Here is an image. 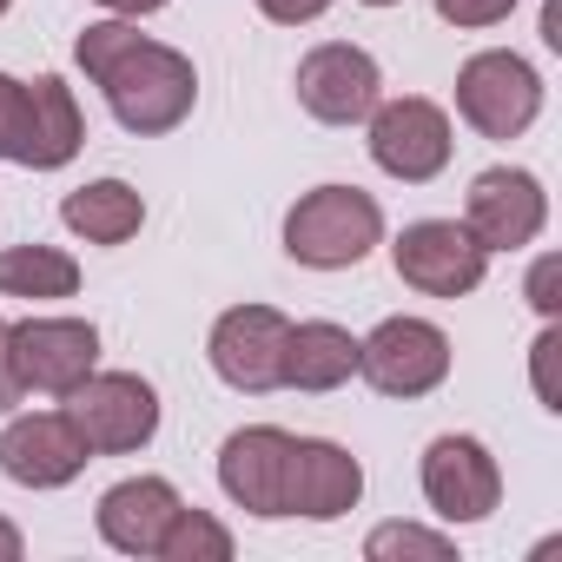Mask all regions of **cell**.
<instances>
[{"label": "cell", "instance_id": "1", "mask_svg": "<svg viewBox=\"0 0 562 562\" xmlns=\"http://www.w3.org/2000/svg\"><path fill=\"white\" fill-rule=\"evenodd\" d=\"M74 60H80L87 80L106 93L113 120H120L126 133H139V139L172 133V126L192 113V100H199L192 60L172 54V47H159V41H146V34L126 27V21H93V27L80 34Z\"/></svg>", "mask_w": 562, "mask_h": 562}, {"label": "cell", "instance_id": "2", "mask_svg": "<svg viewBox=\"0 0 562 562\" xmlns=\"http://www.w3.org/2000/svg\"><path fill=\"white\" fill-rule=\"evenodd\" d=\"M87 146V120L74 106V87L41 74L34 87L0 74V159L14 166H34V172H54L67 166L74 153Z\"/></svg>", "mask_w": 562, "mask_h": 562}, {"label": "cell", "instance_id": "3", "mask_svg": "<svg viewBox=\"0 0 562 562\" xmlns=\"http://www.w3.org/2000/svg\"><path fill=\"white\" fill-rule=\"evenodd\" d=\"M384 238V212L358 186H318L285 212V251L312 271H345L364 265L371 245Z\"/></svg>", "mask_w": 562, "mask_h": 562}, {"label": "cell", "instance_id": "4", "mask_svg": "<svg viewBox=\"0 0 562 562\" xmlns=\"http://www.w3.org/2000/svg\"><path fill=\"white\" fill-rule=\"evenodd\" d=\"M391 265H397L404 285L424 292V299H463V292L483 285L490 251H483V245L470 238V225H457V218H417V225L397 232Z\"/></svg>", "mask_w": 562, "mask_h": 562}, {"label": "cell", "instance_id": "5", "mask_svg": "<svg viewBox=\"0 0 562 562\" xmlns=\"http://www.w3.org/2000/svg\"><path fill=\"white\" fill-rule=\"evenodd\" d=\"M67 417L80 424L87 450H139L153 430H159V391L139 378V371H87L74 391H67Z\"/></svg>", "mask_w": 562, "mask_h": 562}, {"label": "cell", "instance_id": "6", "mask_svg": "<svg viewBox=\"0 0 562 562\" xmlns=\"http://www.w3.org/2000/svg\"><path fill=\"white\" fill-rule=\"evenodd\" d=\"M457 113L483 139H516L542 113V80L522 54H470L457 74Z\"/></svg>", "mask_w": 562, "mask_h": 562}, {"label": "cell", "instance_id": "7", "mask_svg": "<svg viewBox=\"0 0 562 562\" xmlns=\"http://www.w3.org/2000/svg\"><path fill=\"white\" fill-rule=\"evenodd\" d=\"M358 371L384 397H424V391H437L450 378V338L437 325H424V318H384L358 345Z\"/></svg>", "mask_w": 562, "mask_h": 562}, {"label": "cell", "instance_id": "8", "mask_svg": "<svg viewBox=\"0 0 562 562\" xmlns=\"http://www.w3.org/2000/svg\"><path fill=\"white\" fill-rule=\"evenodd\" d=\"M8 351H14L21 391L67 397L100 364V331L87 318H27V325H8Z\"/></svg>", "mask_w": 562, "mask_h": 562}, {"label": "cell", "instance_id": "9", "mask_svg": "<svg viewBox=\"0 0 562 562\" xmlns=\"http://www.w3.org/2000/svg\"><path fill=\"white\" fill-rule=\"evenodd\" d=\"M384 80H378V60L351 41H325L299 60V106L325 126H358L371 120Z\"/></svg>", "mask_w": 562, "mask_h": 562}, {"label": "cell", "instance_id": "10", "mask_svg": "<svg viewBox=\"0 0 562 562\" xmlns=\"http://www.w3.org/2000/svg\"><path fill=\"white\" fill-rule=\"evenodd\" d=\"M371 159L404 179V186H424L450 166V120L437 100H384L371 106Z\"/></svg>", "mask_w": 562, "mask_h": 562}, {"label": "cell", "instance_id": "11", "mask_svg": "<svg viewBox=\"0 0 562 562\" xmlns=\"http://www.w3.org/2000/svg\"><path fill=\"white\" fill-rule=\"evenodd\" d=\"M285 331L292 318L271 312V305H232L218 325H212V371L232 384V391H278V364H285Z\"/></svg>", "mask_w": 562, "mask_h": 562}, {"label": "cell", "instance_id": "12", "mask_svg": "<svg viewBox=\"0 0 562 562\" xmlns=\"http://www.w3.org/2000/svg\"><path fill=\"white\" fill-rule=\"evenodd\" d=\"M424 496L443 522H483L503 503V470L476 437H437L424 450Z\"/></svg>", "mask_w": 562, "mask_h": 562}, {"label": "cell", "instance_id": "13", "mask_svg": "<svg viewBox=\"0 0 562 562\" xmlns=\"http://www.w3.org/2000/svg\"><path fill=\"white\" fill-rule=\"evenodd\" d=\"M87 437L67 411H34V417H14L0 430V470L27 490H60L87 470Z\"/></svg>", "mask_w": 562, "mask_h": 562}, {"label": "cell", "instance_id": "14", "mask_svg": "<svg viewBox=\"0 0 562 562\" xmlns=\"http://www.w3.org/2000/svg\"><path fill=\"white\" fill-rule=\"evenodd\" d=\"M542 218H549V199H542V186H536L529 172H516V166L476 172L463 225H470V238H476L483 251H516V245H529V238L542 232Z\"/></svg>", "mask_w": 562, "mask_h": 562}, {"label": "cell", "instance_id": "15", "mask_svg": "<svg viewBox=\"0 0 562 562\" xmlns=\"http://www.w3.org/2000/svg\"><path fill=\"white\" fill-rule=\"evenodd\" d=\"M364 496V470L351 450L325 443V437H292V463H285V516H312V522H338L345 509H358Z\"/></svg>", "mask_w": 562, "mask_h": 562}, {"label": "cell", "instance_id": "16", "mask_svg": "<svg viewBox=\"0 0 562 562\" xmlns=\"http://www.w3.org/2000/svg\"><path fill=\"white\" fill-rule=\"evenodd\" d=\"M285 463H292V437L278 430V424H251V430L225 437L218 483L251 516H285Z\"/></svg>", "mask_w": 562, "mask_h": 562}, {"label": "cell", "instance_id": "17", "mask_svg": "<svg viewBox=\"0 0 562 562\" xmlns=\"http://www.w3.org/2000/svg\"><path fill=\"white\" fill-rule=\"evenodd\" d=\"M179 509V490L166 476H126L100 496V536L120 555H159V536Z\"/></svg>", "mask_w": 562, "mask_h": 562}, {"label": "cell", "instance_id": "18", "mask_svg": "<svg viewBox=\"0 0 562 562\" xmlns=\"http://www.w3.org/2000/svg\"><path fill=\"white\" fill-rule=\"evenodd\" d=\"M358 371V338L345 325H292L285 331V364H278V384H292V391H338L345 378Z\"/></svg>", "mask_w": 562, "mask_h": 562}, {"label": "cell", "instance_id": "19", "mask_svg": "<svg viewBox=\"0 0 562 562\" xmlns=\"http://www.w3.org/2000/svg\"><path fill=\"white\" fill-rule=\"evenodd\" d=\"M60 218H67V232H80L87 245H126V238L146 225V199H139L126 179H93V186L67 192Z\"/></svg>", "mask_w": 562, "mask_h": 562}, {"label": "cell", "instance_id": "20", "mask_svg": "<svg viewBox=\"0 0 562 562\" xmlns=\"http://www.w3.org/2000/svg\"><path fill=\"white\" fill-rule=\"evenodd\" d=\"M0 292L8 299H74L80 265L54 245H8L0 251Z\"/></svg>", "mask_w": 562, "mask_h": 562}, {"label": "cell", "instance_id": "21", "mask_svg": "<svg viewBox=\"0 0 562 562\" xmlns=\"http://www.w3.org/2000/svg\"><path fill=\"white\" fill-rule=\"evenodd\" d=\"M159 555L166 562H232V529L225 522H212L205 509H172V522H166V536H159Z\"/></svg>", "mask_w": 562, "mask_h": 562}, {"label": "cell", "instance_id": "22", "mask_svg": "<svg viewBox=\"0 0 562 562\" xmlns=\"http://www.w3.org/2000/svg\"><path fill=\"white\" fill-rule=\"evenodd\" d=\"M364 555H371V562H391V555H424V562H450V555H457V542H450V536H430V529H417V522H384V529H371Z\"/></svg>", "mask_w": 562, "mask_h": 562}, {"label": "cell", "instance_id": "23", "mask_svg": "<svg viewBox=\"0 0 562 562\" xmlns=\"http://www.w3.org/2000/svg\"><path fill=\"white\" fill-rule=\"evenodd\" d=\"M509 8L516 0H437V14L450 27H496V21H509Z\"/></svg>", "mask_w": 562, "mask_h": 562}, {"label": "cell", "instance_id": "24", "mask_svg": "<svg viewBox=\"0 0 562 562\" xmlns=\"http://www.w3.org/2000/svg\"><path fill=\"white\" fill-rule=\"evenodd\" d=\"M555 351H562V338H555V325L536 338V397L549 404V411H562V391H555Z\"/></svg>", "mask_w": 562, "mask_h": 562}, {"label": "cell", "instance_id": "25", "mask_svg": "<svg viewBox=\"0 0 562 562\" xmlns=\"http://www.w3.org/2000/svg\"><path fill=\"white\" fill-rule=\"evenodd\" d=\"M325 8H331V0H258V14L278 21V27H305V21H318Z\"/></svg>", "mask_w": 562, "mask_h": 562}, {"label": "cell", "instance_id": "26", "mask_svg": "<svg viewBox=\"0 0 562 562\" xmlns=\"http://www.w3.org/2000/svg\"><path fill=\"white\" fill-rule=\"evenodd\" d=\"M555 271H562L555 258H542V265L529 271V305H536L542 318H555V305H562V299H555Z\"/></svg>", "mask_w": 562, "mask_h": 562}, {"label": "cell", "instance_id": "27", "mask_svg": "<svg viewBox=\"0 0 562 562\" xmlns=\"http://www.w3.org/2000/svg\"><path fill=\"white\" fill-rule=\"evenodd\" d=\"M27 391H21V378H14V351H8V325H0V417H8L14 404H21Z\"/></svg>", "mask_w": 562, "mask_h": 562}, {"label": "cell", "instance_id": "28", "mask_svg": "<svg viewBox=\"0 0 562 562\" xmlns=\"http://www.w3.org/2000/svg\"><path fill=\"white\" fill-rule=\"evenodd\" d=\"M0 562H21V529L0 516Z\"/></svg>", "mask_w": 562, "mask_h": 562}, {"label": "cell", "instance_id": "29", "mask_svg": "<svg viewBox=\"0 0 562 562\" xmlns=\"http://www.w3.org/2000/svg\"><path fill=\"white\" fill-rule=\"evenodd\" d=\"M100 8H113V14H159L166 0H100Z\"/></svg>", "mask_w": 562, "mask_h": 562}, {"label": "cell", "instance_id": "30", "mask_svg": "<svg viewBox=\"0 0 562 562\" xmlns=\"http://www.w3.org/2000/svg\"><path fill=\"white\" fill-rule=\"evenodd\" d=\"M364 8H391V0H364Z\"/></svg>", "mask_w": 562, "mask_h": 562}, {"label": "cell", "instance_id": "31", "mask_svg": "<svg viewBox=\"0 0 562 562\" xmlns=\"http://www.w3.org/2000/svg\"><path fill=\"white\" fill-rule=\"evenodd\" d=\"M8 8H14V0H0V14H8Z\"/></svg>", "mask_w": 562, "mask_h": 562}]
</instances>
